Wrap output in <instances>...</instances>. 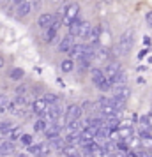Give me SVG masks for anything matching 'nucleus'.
Instances as JSON below:
<instances>
[{"label":"nucleus","instance_id":"f257e3e1","mask_svg":"<svg viewBox=\"0 0 152 157\" xmlns=\"http://www.w3.org/2000/svg\"><path fill=\"white\" fill-rule=\"evenodd\" d=\"M133 39H134V30H126L122 36L119 37V43H117V53L119 55H127L133 48Z\"/></svg>","mask_w":152,"mask_h":157},{"label":"nucleus","instance_id":"f03ea898","mask_svg":"<svg viewBox=\"0 0 152 157\" xmlns=\"http://www.w3.org/2000/svg\"><path fill=\"white\" fill-rule=\"evenodd\" d=\"M90 79H92V83H94L95 88H99L101 92H106L111 88V83H110L108 78H104V74L99 67H94V69H90Z\"/></svg>","mask_w":152,"mask_h":157},{"label":"nucleus","instance_id":"7ed1b4c3","mask_svg":"<svg viewBox=\"0 0 152 157\" xmlns=\"http://www.w3.org/2000/svg\"><path fill=\"white\" fill-rule=\"evenodd\" d=\"M41 117H43L46 122H57V120H60V117H62V109L58 108V102H57V104H48L46 109L41 113Z\"/></svg>","mask_w":152,"mask_h":157},{"label":"nucleus","instance_id":"20e7f679","mask_svg":"<svg viewBox=\"0 0 152 157\" xmlns=\"http://www.w3.org/2000/svg\"><path fill=\"white\" fill-rule=\"evenodd\" d=\"M81 115H83V109H81L80 104H71L64 113V122L65 124H71V122H74V120H81Z\"/></svg>","mask_w":152,"mask_h":157},{"label":"nucleus","instance_id":"39448f33","mask_svg":"<svg viewBox=\"0 0 152 157\" xmlns=\"http://www.w3.org/2000/svg\"><path fill=\"white\" fill-rule=\"evenodd\" d=\"M78 14H80V6H78L76 2H72V4H69V6H65L64 7V16H62L64 25H69L72 20L78 18Z\"/></svg>","mask_w":152,"mask_h":157},{"label":"nucleus","instance_id":"423d86ee","mask_svg":"<svg viewBox=\"0 0 152 157\" xmlns=\"http://www.w3.org/2000/svg\"><path fill=\"white\" fill-rule=\"evenodd\" d=\"M29 152L32 154L34 157H48L50 155V147H48V141L44 143H32V145H29Z\"/></svg>","mask_w":152,"mask_h":157},{"label":"nucleus","instance_id":"0eeeda50","mask_svg":"<svg viewBox=\"0 0 152 157\" xmlns=\"http://www.w3.org/2000/svg\"><path fill=\"white\" fill-rule=\"evenodd\" d=\"M62 127H64V124H60V122H48V125L44 129L43 132L44 136L48 138V140H53V138H57V136L62 134Z\"/></svg>","mask_w":152,"mask_h":157},{"label":"nucleus","instance_id":"6e6552de","mask_svg":"<svg viewBox=\"0 0 152 157\" xmlns=\"http://www.w3.org/2000/svg\"><path fill=\"white\" fill-rule=\"evenodd\" d=\"M60 25H62V20L55 18V21H53L50 27L46 29V36H44V41H46L48 44L55 43V39H57V36H58V29H60Z\"/></svg>","mask_w":152,"mask_h":157},{"label":"nucleus","instance_id":"1a4fd4ad","mask_svg":"<svg viewBox=\"0 0 152 157\" xmlns=\"http://www.w3.org/2000/svg\"><path fill=\"white\" fill-rule=\"evenodd\" d=\"M120 71H122V65L119 64V62H108V64L104 65V69H103V74H104V78H108L111 81Z\"/></svg>","mask_w":152,"mask_h":157},{"label":"nucleus","instance_id":"9d476101","mask_svg":"<svg viewBox=\"0 0 152 157\" xmlns=\"http://www.w3.org/2000/svg\"><path fill=\"white\" fill-rule=\"evenodd\" d=\"M32 9H34V4L29 2V0H23L20 4H16V16H18V18H25V16L30 14Z\"/></svg>","mask_w":152,"mask_h":157},{"label":"nucleus","instance_id":"9b49d317","mask_svg":"<svg viewBox=\"0 0 152 157\" xmlns=\"http://www.w3.org/2000/svg\"><path fill=\"white\" fill-rule=\"evenodd\" d=\"M101 32H103V29L99 27V25H92V27H90V32H88V36H87L88 44H92V46H95V44L99 43V37H101Z\"/></svg>","mask_w":152,"mask_h":157},{"label":"nucleus","instance_id":"f8f14e48","mask_svg":"<svg viewBox=\"0 0 152 157\" xmlns=\"http://www.w3.org/2000/svg\"><path fill=\"white\" fill-rule=\"evenodd\" d=\"M72 44H74V37L67 34L65 37L60 39V43H58V51H60V53H67V51L71 50Z\"/></svg>","mask_w":152,"mask_h":157},{"label":"nucleus","instance_id":"ddd939ff","mask_svg":"<svg viewBox=\"0 0 152 157\" xmlns=\"http://www.w3.org/2000/svg\"><path fill=\"white\" fill-rule=\"evenodd\" d=\"M46 106H48V102L44 101V97H39V99H34V102L30 104V109H32L36 115H39V117H41V113L46 109Z\"/></svg>","mask_w":152,"mask_h":157},{"label":"nucleus","instance_id":"4468645a","mask_svg":"<svg viewBox=\"0 0 152 157\" xmlns=\"http://www.w3.org/2000/svg\"><path fill=\"white\" fill-rule=\"evenodd\" d=\"M53 21H55V16L51 14V13H43V14L39 16V20H37V25H39L41 29L46 30Z\"/></svg>","mask_w":152,"mask_h":157},{"label":"nucleus","instance_id":"2eb2a0df","mask_svg":"<svg viewBox=\"0 0 152 157\" xmlns=\"http://www.w3.org/2000/svg\"><path fill=\"white\" fill-rule=\"evenodd\" d=\"M110 58V50L108 48H104V46H101V48H94V60H97V62H106Z\"/></svg>","mask_w":152,"mask_h":157},{"label":"nucleus","instance_id":"dca6fc26","mask_svg":"<svg viewBox=\"0 0 152 157\" xmlns=\"http://www.w3.org/2000/svg\"><path fill=\"white\" fill-rule=\"evenodd\" d=\"M14 152V145H13V141H9V140H6V138H2L0 140V154L2 155H11Z\"/></svg>","mask_w":152,"mask_h":157},{"label":"nucleus","instance_id":"f3484780","mask_svg":"<svg viewBox=\"0 0 152 157\" xmlns=\"http://www.w3.org/2000/svg\"><path fill=\"white\" fill-rule=\"evenodd\" d=\"M60 152H62L64 157H80V150L76 148V145H67L65 143L64 148L60 150Z\"/></svg>","mask_w":152,"mask_h":157},{"label":"nucleus","instance_id":"a211bd4d","mask_svg":"<svg viewBox=\"0 0 152 157\" xmlns=\"http://www.w3.org/2000/svg\"><path fill=\"white\" fill-rule=\"evenodd\" d=\"M113 88H115V97H119V99H122V101H127V99H129L131 90H129L126 85H122V86H113Z\"/></svg>","mask_w":152,"mask_h":157},{"label":"nucleus","instance_id":"6ab92c4d","mask_svg":"<svg viewBox=\"0 0 152 157\" xmlns=\"http://www.w3.org/2000/svg\"><path fill=\"white\" fill-rule=\"evenodd\" d=\"M138 136H140V140H142L143 145H152V132H150V129L142 127L140 131H138Z\"/></svg>","mask_w":152,"mask_h":157},{"label":"nucleus","instance_id":"aec40b11","mask_svg":"<svg viewBox=\"0 0 152 157\" xmlns=\"http://www.w3.org/2000/svg\"><path fill=\"white\" fill-rule=\"evenodd\" d=\"M4 136H6V140H9V141H14V140H18L21 136V129L18 127V125H14V127H11L9 131H6Z\"/></svg>","mask_w":152,"mask_h":157},{"label":"nucleus","instance_id":"412c9836","mask_svg":"<svg viewBox=\"0 0 152 157\" xmlns=\"http://www.w3.org/2000/svg\"><path fill=\"white\" fill-rule=\"evenodd\" d=\"M104 125L110 129V131H117L119 129V125H120V120H119V117H106L104 118Z\"/></svg>","mask_w":152,"mask_h":157},{"label":"nucleus","instance_id":"4be33fe9","mask_svg":"<svg viewBox=\"0 0 152 157\" xmlns=\"http://www.w3.org/2000/svg\"><path fill=\"white\" fill-rule=\"evenodd\" d=\"M90 23L88 21H80V29H78V36L76 37H80V39H87L88 36V32H90Z\"/></svg>","mask_w":152,"mask_h":157},{"label":"nucleus","instance_id":"5701e85b","mask_svg":"<svg viewBox=\"0 0 152 157\" xmlns=\"http://www.w3.org/2000/svg\"><path fill=\"white\" fill-rule=\"evenodd\" d=\"M74 67H76V65H74V62H72L71 58H67V60H62V62H60V71L65 72V74H67V72H72Z\"/></svg>","mask_w":152,"mask_h":157},{"label":"nucleus","instance_id":"b1692460","mask_svg":"<svg viewBox=\"0 0 152 157\" xmlns=\"http://www.w3.org/2000/svg\"><path fill=\"white\" fill-rule=\"evenodd\" d=\"M80 21H81V20H78V18H76V20H72V21L69 23V25H67V30H69V36H72V37H76V36H78Z\"/></svg>","mask_w":152,"mask_h":157},{"label":"nucleus","instance_id":"393cba45","mask_svg":"<svg viewBox=\"0 0 152 157\" xmlns=\"http://www.w3.org/2000/svg\"><path fill=\"white\" fill-rule=\"evenodd\" d=\"M23 76H25V71L20 69V67H14V69H11V71H9V78L14 79V81H20Z\"/></svg>","mask_w":152,"mask_h":157},{"label":"nucleus","instance_id":"a878e982","mask_svg":"<svg viewBox=\"0 0 152 157\" xmlns=\"http://www.w3.org/2000/svg\"><path fill=\"white\" fill-rule=\"evenodd\" d=\"M46 125H48V122L41 117V118H37V120L34 122V131H37V132H43L44 129H46Z\"/></svg>","mask_w":152,"mask_h":157},{"label":"nucleus","instance_id":"bb28decb","mask_svg":"<svg viewBox=\"0 0 152 157\" xmlns=\"http://www.w3.org/2000/svg\"><path fill=\"white\" fill-rule=\"evenodd\" d=\"M18 140H20L23 145H27V147H29V145H32V143H34V136H32V134H23V132H21V136H20Z\"/></svg>","mask_w":152,"mask_h":157},{"label":"nucleus","instance_id":"cd10ccee","mask_svg":"<svg viewBox=\"0 0 152 157\" xmlns=\"http://www.w3.org/2000/svg\"><path fill=\"white\" fill-rule=\"evenodd\" d=\"M16 124H13L11 120H6V122H0V132H6V131H9L11 127H14Z\"/></svg>","mask_w":152,"mask_h":157},{"label":"nucleus","instance_id":"c85d7f7f","mask_svg":"<svg viewBox=\"0 0 152 157\" xmlns=\"http://www.w3.org/2000/svg\"><path fill=\"white\" fill-rule=\"evenodd\" d=\"M44 101H46L48 104H57V102H58V97L55 95V94H46V95H44Z\"/></svg>","mask_w":152,"mask_h":157},{"label":"nucleus","instance_id":"c756f323","mask_svg":"<svg viewBox=\"0 0 152 157\" xmlns=\"http://www.w3.org/2000/svg\"><path fill=\"white\" fill-rule=\"evenodd\" d=\"M145 21H147V25H150L152 27V11H149V13L145 14Z\"/></svg>","mask_w":152,"mask_h":157},{"label":"nucleus","instance_id":"7c9ffc66","mask_svg":"<svg viewBox=\"0 0 152 157\" xmlns=\"http://www.w3.org/2000/svg\"><path fill=\"white\" fill-rule=\"evenodd\" d=\"M140 157H152V150H143L140 154Z\"/></svg>","mask_w":152,"mask_h":157},{"label":"nucleus","instance_id":"2f4dec72","mask_svg":"<svg viewBox=\"0 0 152 157\" xmlns=\"http://www.w3.org/2000/svg\"><path fill=\"white\" fill-rule=\"evenodd\" d=\"M50 2H53V4H60V2H64V0H50Z\"/></svg>","mask_w":152,"mask_h":157},{"label":"nucleus","instance_id":"473e14b6","mask_svg":"<svg viewBox=\"0 0 152 157\" xmlns=\"http://www.w3.org/2000/svg\"><path fill=\"white\" fill-rule=\"evenodd\" d=\"M0 67H4V58L0 57Z\"/></svg>","mask_w":152,"mask_h":157},{"label":"nucleus","instance_id":"72a5a7b5","mask_svg":"<svg viewBox=\"0 0 152 157\" xmlns=\"http://www.w3.org/2000/svg\"><path fill=\"white\" fill-rule=\"evenodd\" d=\"M13 2H14V4H20V2H23V0H13Z\"/></svg>","mask_w":152,"mask_h":157},{"label":"nucleus","instance_id":"f704fd0d","mask_svg":"<svg viewBox=\"0 0 152 157\" xmlns=\"http://www.w3.org/2000/svg\"><path fill=\"white\" fill-rule=\"evenodd\" d=\"M60 157H64V155H60Z\"/></svg>","mask_w":152,"mask_h":157},{"label":"nucleus","instance_id":"c9c22d12","mask_svg":"<svg viewBox=\"0 0 152 157\" xmlns=\"http://www.w3.org/2000/svg\"><path fill=\"white\" fill-rule=\"evenodd\" d=\"M6 157H7V155H6Z\"/></svg>","mask_w":152,"mask_h":157},{"label":"nucleus","instance_id":"e433bc0d","mask_svg":"<svg viewBox=\"0 0 152 157\" xmlns=\"http://www.w3.org/2000/svg\"><path fill=\"white\" fill-rule=\"evenodd\" d=\"M0 157H2V155H0Z\"/></svg>","mask_w":152,"mask_h":157}]
</instances>
